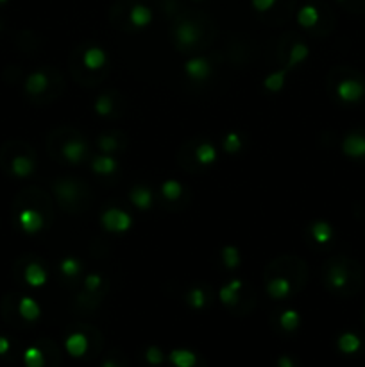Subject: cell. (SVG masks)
<instances>
[{
  "mask_svg": "<svg viewBox=\"0 0 365 367\" xmlns=\"http://www.w3.org/2000/svg\"><path fill=\"white\" fill-rule=\"evenodd\" d=\"M0 162H2V167L11 176L20 179L29 178L36 170V162L32 153H22V150H11L9 153L8 147H4L2 153H0Z\"/></svg>",
  "mask_w": 365,
  "mask_h": 367,
  "instance_id": "cell-1",
  "label": "cell"
},
{
  "mask_svg": "<svg viewBox=\"0 0 365 367\" xmlns=\"http://www.w3.org/2000/svg\"><path fill=\"white\" fill-rule=\"evenodd\" d=\"M15 221L24 233L36 235L45 228V217L34 206H20L15 210Z\"/></svg>",
  "mask_w": 365,
  "mask_h": 367,
  "instance_id": "cell-2",
  "label": "cell"
},
{
  "mask_svg": "<svg viewBox=\"0 0 365 367\" xmlns=\"http://www.w3.org/2000/svg\"><path fill=\"white\" fill-rule=\"evenodd\" d=\"M350 265L344 258H335L328 264V274L326 281L330 285L331 290H337V292H344V288L350 285L351 281V271Z\"/></svg>",
  "mask_w": 365,
  "mask_h": 367,
  "instance_id": "cell-3",
  "label": "cell"
},
{
  "mask_svg": "<svg viewBox=\"0 0 365 367\" xmlns=\"http://www.w3.org/2000/svg\"><path fill=\"white\" fill-rule=\"evenodd\" d=\"M4 308L6 310H15L20 321H24V323H34V321H38L39 314H41L39 312V304L29 296H22L16 301L13 300V296H8L6 297Z\"/></svg>",
  "mask_w": 365,
  "mask_h": 367,
  "instance_id": "cell-4",
  "label": "cell"
},
{
  "mask_svg": "<svg viewBox=\"0 0 365 367\" xmlns=\"http://www.w3.org/2000/svg\"><path fill=\"white\" fill-rule=\"evenodd\" d=\"M101 222H103L104 229H108L111 233H124V231H127V229L133 226L131 215L118 208L106 210L103 214V217H101Z\"/></svg>",
  "mask_w": 365,
  "mask_h": 367,
  "instance_id": "cell-5",
  "label": "cell"
},
{
  "mask_svg": "<svg viewBox=\"0 0 365 367\" xmlns=\"http://www.w3.org/2000/svg\"><path fill=\"white\" fill-rule=\"evenodd\" d=\"M200 31L193 22H181L176 29H174V40H176V45L179 49H190L192 45L197 44L199 40Z\"/></svg>",
  "mask_w": 365,
  "mask_h": 367,
  "instance_id": "cell-6",
  "label": "cell"
},
{
  "mask_svg": "<svg viewBox=\"0 0 365 367\" xmlns=\"http://www.w3.org/2000/svg\"><path fill=\"white\" fill-rule=\"evenodd\" d=\"M364 91V83L354 79H344L340 81V84L337 86L338 97H340V101H344V103H357V101L361 99Z\"/></svg>",
  "mask_w": 365,
  "mask_h": 367,
  "instance_id": "cell-7",
  "label": "cell"
},
{
  "mask_svg": "<svg viewBox=\"0 0 365 367\" xmlns=\"http://www.w3.org/2000/svg\"><path fill=\"white\" fill-rule=\"evenodd\" d=\"M49 84H51L49 75L45 74L44 70H36V72H32V74L27 75V79H25V83H24V88H25V91H27V95H31V97H38V95H41L47 91Z\"/></svg>",
  "mask_w": 365,
  "mask_h": 367,
  "instance_id": "cell-8",
  "label": "cell"
},
{
  "mask_svg": "<svg viewBox=\"0 0 365 367\" xmlns=\"http://www.w3.org/2000/svg\"><path fill=\"white\" fill-rule=\"evenodd\" d=\"M56 194H58V201L61 202V206L68 208L79 199V186L74 181H59L56 185Z\"/></svg>",
  "mask_w": 365,
  "mask_h": 367,
  "instance_id": "cell-9",
  "label": "cell"
},
{
  "mask_svg": "<svg viewBox=\"0 0 365 367\" xmlns=\"http://www.w3.org/2000/svg\"><path fill=\"white\" fill-rule=\"evenodd\" d=\"M185 72L188 77H192V79L203 81L212 74V67H210V63L205 60V58H192V60L186 61Z\"/></svg>",
  "mask_w": 365,
  "mask_h": 367,
  "instance_id": "cell-10",
  "label": "cell"
},
{
  "mask_svg": "<svg viewBox=\"0 0 365 367\" xmlns=\"http://www.w3.org/2000/svg\"><path fill=\"white\" fill-rule=\"evenodd\" d=\"M47 271L36 262H31L24 267V280L31 287H44L47 283Z\"/></svg>",
  "mask_w": 365,
  "mask_h": 367,
  "instance_id": "cell-11",
  "label": "cell"
},
{
  "mask_svg": "<svg viewBox=\"0 0 365 367\" xmlns=\"http://www.w3.org/2000/svg\"><path fill=\"white\" fill-rule=\"evenodd\" d=\"M61 154H63V158L67 160V162L79 163L88 154V147L87 143L75 139L65 143L63 149H61Z\"/></svg>",
  "mask_w": 365,
  "mask_h": 367,
  "instance_id": "cell-12",
  "label": "cell"
},
{
  "mask_svg": "<svg viewBox=\"0 0 365 367\" xmlns=\"http://www.w3.org/2000/svg\"><path fill=\"white\" fill-rule=\"evenodd\" d=\"M342 149L347 156L351 158H364L365 156V136L360 133H353L350 134L344 143H342Z\"/></svg>",
  "mask_w": 365,
  "mask_h": 367,
  "instance_id": "cell-13",
  "label": "cell"
},
{
  "mask_svg": "<svg viewBox=\"0 0 365 367\" xmlns=\"http://www.w3.org/2000/svg\"><path fill=\"white\" fill-rule=\"evenodd\" d=\"M267 292L272 300H285L290 296L292 283L287 278H274L267 283Z\"/></svg>",
  "mask_w": 365,
  "mask_h": 367,
  "instance_id": "cell-14",
  "label": "cell"
},
{
  "mask_svg": "<svg viewBox=\"0 0 365 367\" xmlns=\"http://www.w3.org/2000/svg\"><path fill=\"white\" fill-rule=\"evenodd\" d=\"M83 61H84V67H87L88 70H98V68H103L104 65H106L108 61L106 52H104L103 49L91 47L84 52Z\"/></svg>",
  "mask_w": 365,
  "mask_h": 367,
  "instance_id": "cell-15",
  "label": "cell"
},
{
  "mask_svg": "<svg viewBox=\"0 0 365 367\" xmlns=\"http://www.w3.org/2000/svg\"><path fill=\"white\" fill-rule=\"evenodd\" d=\"M129 199L140 210H149L151 205H153V194H151V190L146 188V186H134L131 190Z\"/></svg>",
  "mask_w": 365,
  "mask_h": 367,
  "instance_id": "cell-16",
  "label": "cell"
},
{
  "mask_svg": "<svg viewBox=\"0 0 365 367\" xmlns=\"http://www.w3.org/2000/svg\"><path fill=\"white\" fill-rule=\"evenodd\" d=\"M88 346H90V342H88L87 335L81 332L72 333V335L67 339L68 352H70L74 356H83L84 353L88 352Z\"/></svg>",
  "mask_w": 365,
  "mask_h": 367,
  "instance_id": "cell-17",
  "label": "cell"
},
{
  "mask_svg": "<svg viewBox=\"0 0 365 367\" xmlns=\"http://www.w3.org/2000/svg\"><path fill=\"white\" fill-rule=\"evenodd\" d=\"M24 362L27 367H47V359L41 346H31L25 349Z\"/></svg>",
  "mask_w": 365,
  "mask_h": 367,
  "instance_id": "cell-18",
  "label": "cell"
},
{
  "mask_svg": "<svg viewBox=\"0 0 365 367\" xmlns=\"http://www.w3.org/2000/svg\"><path fill=\"white\" fill-rule=\"evenodd\" d=\"M129 20L131 24L136 25V27H147V25L153 22V11H151L149 8H146V6L138 4L131 9Z\"/></svg>",
  "mask_w": 365,
  "mask_h": 367,
  "instance_id": "cell-19",
  "label": "cell"
},
{
  "mask_svg": "<svg viewBox=\"0 0 365 367\" xmlns=\"http://www.w3.org/2000/svg\"><path fill=\"white\" fill-rule=\"evenodd\" d=\"M170 362L174 363V367H196L197 355L188 349H174L170 353Z\"/></svg>",
  "mask_w": 365,
  "mask_h": 367,
  "instance_id": "cell-20",
  "label": "cell"
},
{
  "mask_svg": "<svg viewBox=\"0 0 365 367\" xmlns=\"http://www.w3.org/2000/svg\"><path fill=\"white\" fill-rule=\"evenodd\" d=\"M91 169L95 174H101V176H110V174L117 172L118 163L117 160L111 158V156H98L91 163Z\"/></svg>",
  "mask_w": 365,
  "mask_h": 367,
  "instance_id": "cell-21",
  "label": "cell"
},
{
  "mask_svg": "<svg viewBox=\"0 0 365 367\" xmlns=\"http://www.w3.org/2000/svg\"><path fill=\"white\" fill-rule=\"evenodd\" d=\"M312 237L317 244H328L333 238V229L328 222H315L312 224Z\"/></svg>",
  "mask_w": 365,
  "mask_h": 367,
  "instance_id": "cell-22",
  "label": "cell"
},
{
  "mask_svg": "<svg viewBox=\"0 0 365 367\" xmlns=\"http://www.w3.org/2000/svg\"><path fill=\"white\" fill-rule=\"evenodd\" d=\"M242 288V281L233 280L231 283L220 288L219 297L224 304H235L238 301V290Z\"/></svg>",
  "mask_w": 365,
  "mask_h": 367,
  "instance_id": "cell-23",
  "label": "cell"
},
{
  "mask_svg": "<svg viewBox=\"0 0 365 367\" xmlns=\"http://www.w3.org/2000/svg\"><path fill=\"white\" fill-rule=\"evenodd\" d=\"M196 160L200 163V165H210V163H213L217 160L215 147L208 142L200 143L196 150Z\"/></svg>",
  "mask_w": 365,
  "mask_h": 367,
  "instance_id": "cell-24",
  "label": "cell"
},
{
  "mask_svg": "<svg viewBox=\"0 0 365 367\" xmlns=\"http://www.w3.org/2000/svg\"><path fill=\"white\" fill-rule=\"evenodd\" d=\"M338 347L340 352L344 353H357L361 347L360 337L354 335V333H344V335L338 339Z\"/></svg>",
  "mask_w": 365,
  "mask_h": 367,
  "instance_id": "cell-25",
  "label": "cell"
},
{
  "mask_svg": "<svg viewBox=\"0 0 365 367\" xmlns=\"http://www.w3.org/2000/svg\"><path fill=\"white\" fill-rule=\"evenodd\" d=\"M297 22L302 25V27L307 29L314 27V25L319 22V11L314 8V6H305V8L299 11Z\"/></svg>",
  "mask_w": 365,
  "mask_h": 367,
  "instance_id": "cell-26",
  "label": "cell"
},
{
  "mask_svg": "<svg viewBox=\"0 0 365 367\" xmlns=\"http://www.w3.org/2000/svg\"><path fill=\"white\" fill-rule=\"evenodd\" d=\"M288 72H290L288 68H283V70L274 72V74H271L267 79H265L263 86L267 88L269 91H279L283 88V84H285V77H287Z\"/></svg>",
  "mask_w": 365,
  "mask_h": 367,
  "instance_id": "cell-27",
  "label": "cell"
},
{
  "mask_svg": "<svg viewBox=\"0 0 365 367\" xmlns=\"http://www.w3.org/2000/svg\"><path fill=\"white\" fill-rule=\"evenodd\" d=\"M181 192H183V186L176 179H169V181H165L163 186H161V194H163L165 199H169V201H177L181 198Z\"/></svg>",
  "mask_w": 365,
  "mask_h": 367,
  "instance_id": "cell-28",
  "label": "cell"
},
{
  "mask_svg": "<svg viewBox=\"0 0 365 367\" xmlns=\"http://www.w3.org/2000/svg\"><path fill=\"white\" fill-rule=\"evenodd\" d=\"M307 58H308V47H307V45L295 44L294 47H292V51H290V61H288L287 68H288V70H292V67L299 65L302 60H307Z\"/></svg>",
  "mask_w": 365,
  "mask_h": 367,
  "instance_id": "cell-29",
  "label": "cell"
},
{
  "mask_svg": "<svg viewBox=\"0 0 365 367\" xmlns=\"http://www.w3.org/2000/svg\"><path fill=\"white\" fill-rule=\"evenodd\" d=\"M222 260H224L226 267L228 269L238 267L240 251L236 247H233V245H226V247L222 249Z\"/></svg>",
  "mask_w": 365,
  "mask_h": 367,
  "instance_id": "cell-30",
  "label": "cell"
},
{
  "mask_svg": "<svg viewBox=\"0 0 365 367\" xmlns=\"http://www.w3.org/2000/svg\"><path fill=\"white\" fill-rule=\"evenodd\" d=\"M95 111L101 117H110L111 111H113V101H111L110 95H101L97 101H95Z\"/></svg>",
  "mask_w": 365,
  "mask_h": 367,
  "instance_id": "cell-31",
  "label": "cell"
},
{
  "mask_svg": "<svg viewBox=\"0 0 365 367\" xmlns=\"http://www.w3.org/2000/svg\"><path fill=\"white\" fill-rule=\"evenodd\" d=\"M186 301H188L190 307L199 310V308H203L206 304L205 290H203V288H197V287L192 288V290L188 292V296H186Z\"/></svg>",
  "mask_w": 365,
  "mask_h": 367,
  "instance_id": "cell-32",
  "label": "cell"
},
{
  "mask_svg": "<svg viewBox=\"0 0 365 367\" xmlns=\"http://www.w3.org/2000/svg\"><path fill=\"white\" fill-rule=\"evenodd\" d=\"M242 149V139H240L238 133H229L226 134L224 139V150L228 154H236Z\"/></svg>",
  "mask_w": 365,
  "mask_h": 367,
  "instance_id": "cell-33",
  "label": "cell"
},
{
  "mask_svg": "<svg viewBox=\"0 0 365 367\" xmlns=\"http://www.w3.org/2000/svg\"><path fill=\"white\" fill-rule=\"evenodd\" d=\"M281 326L283 330H287V332L295 330V328L299 326V314L295 312V310H287V312H283Z\"/></svg>",
  "mask_w": 365,
  "mask_h": 367,
  "instance_id": "cell-34",
  "label": "cell"
},
{
  "mask_svg": "<svg viewBox=\"0 0 365 367\" xmlns=\"http://www.w3.org/2000/svg\"><path fill=\"white\" fill-rule=\"evenodd\" d=\"M59 269H61V273L65 274V276H75V274H79V271H81V264H79L75 258H65L63 262H61V265H59Z\"/></svg>",
  "mask_w": 365,
  "mask_h": 367,
  "instance_id": "cell-35",
  "label": "cell"
},
{
  "mask_svg": "<svg viewBox=\"0 0 365 367\" xmlns=\"http://www.w3.org/2000/svg\"><path fill=\"white\" fill-rule=\"evenodd\" d=\"M98 147H101V150H104V153L110 154L117 149L118 142L115 136H111V134H103V136L98 139Z\"/></svg>",
  "mask_w": 365,
  "mask_h": 367,
  "instance_id": "cell-36",
  "label": "cell"
},
{
  "mask_svg": "<svg viewBox=\"0 0 365 367\" xmlns=\"http://www.w3.org/2000/svg\"><path fill=\"white\" fill-rule=\"evenodd\" d=\"M146 359H147V362L153 363V366H160V363L163 362V360H165V355L161 353L160 347L151 346L149 349H147V352H146Z\"/></svg>",
  "mask_w": 365,
  "mask_h": 367,
  "instance_id": "cell-37",
  "label": "cell"
},
{
  "mask_svg": "<svg viewBox=\"0 0 365 367\" xmlns=\"http://www.w3.org/2000/svg\"><path fill=\"white\" fill-rule=\"evenodd\" d=\"M103 285V278L97 276V274H90V276H87V280H84V288H87L88 292H97V288Z\"/></svg>",
  "mask_w": 365,
  "mask_h": 367,
  "instance_id": "cell-38",
  "label": "cell"
},
{
  "mask_svg": "<svg viewBox=\"0 0 365 367\" xmlns=\"http://www.w3.org/2000/svg\"><path fill=\"white\" fill-rule=\"evenodd\" d=\"M276 2H278V0H252V6H255V9H258L260 13H263L267 11V9H271Z\"/></svg>",
  "mask_w": 365,
  "mask_h": 367,
  "instance_id": "cell-39",
  "label": "cell"
},
{
  "mask_svg": "<svg viewBox=\"0 0 365 367\" xmlns=\"http://www.w3.org/2000/svg\"><path fill=\"white\" fill-rule=\"evenodd\" d=\"M9 352H11V340L0 335V356L9 355Z\"/></svg>",
  "mask_w": 365,
  "mask_h": 367,
  "instance_id": "cell-40",
  "label": "cell"
},
{
  "mask_svg": "<svg viewBox=\"0 0 365 367\" xmlns=\"http://www.w3.org/2000/svg\"><path fill=\"white\" fill-rule=\"evenodd\" d=\"M103 367H126V363H124V360H115L113 356H108V359L104 360Z\"/></svg>",
  "mask_w": 365,
  "mask_h": 367,
  "instance_id": "cell-41",
  "label": "cell"
},
{
  "mask_svg": "<svg viewBox=\"0 0 365 367\" xmlns=\"http://www.w3.org/2000/svg\"><path fill=\"white\" fill-rule=\"evenodd\" d=\"M278 366L279 367H295L294 360L288 359V356H281V359L278 360Z\"/></svg>",
  "mask_w": 365,
  "mask_h": 367,
  "instance_id": "cell-42",
  "label": "cell"
},
{
  "mask_svg": "<svg viewBox=\"0 0 365 367\" xmlns=\"http://www.w3.org/2000/svg\"><path fill=\"white\" fill-rule=\"evenodd\" d=\"M4 2H8V0H0V4H4Z\"/></svg>",
  "mask_w": 365,
  "mask_h": 367,
  "instance_id": "cell-43",
  "label": "cell"
},
{
  "mask_svg": "<svg viewBox=\"0 0 365 367\" xmlns=\"http://www.w3.org/2000/svg\"><path fill=\"white\" fill-rule=\"evenodd\" d=\"M364 319H365V316H364Z\"/></svg>",
  "mask_w": 365,
  "mask_h": 367,
  "instance_id": "cell-44",
  "label": "cell"
}]
</instances>
